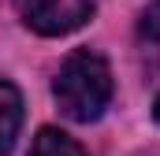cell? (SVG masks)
Wrapping results in <instances>:
<instances>
[{"instance_id":"1","label":"cell","mask_w":160,"mask_h":156,"mask_svg":"<svg viewBox=\"0 0 160 156\" xmlns=\"http://www.w3.org/2000/svg\"><path fill=\"white\" fill-rule=\"evenodd\" d=\"M52 93H56V104L67 119L93 123L104 115V108L112 100V71L97 52L78 48L63 60L60 75L52 82Z\"/></svg>"},{"instance_id":"2","label":"cell","mask_w":160,"mask_h":156,"mask_svg":"<svg viewBox=\"0 0 160 156\" xmlns=\"http://www.w3.org/2000/svg\"><path fill=\"white\" fill-rule=\"evenodd\" d=\"M19 11L30 30L45 37H63L89 22L93 0H19Z\"/></svg>"},{"instance_id":"3","label":"cell","mask_w":160,"mask_h":156,"mask_svg":"<svg viewBox=\"0 0 160 156\" xmlns=\"http://www.w3.org/2000/svg\"><path fill=\"white\" fill-rule=\"evenodd\" d=\"M19 126H22V97L11 82L0 78V156L11 153V145L19 138Z\"/></svg>"},{"instance_id":"4","label":"cell","mask_w":160,"mask_h":156,"mask_svg":"<svg viewBox=\"0 0 160 156\" xmlns=\"http://www.w3.org/2000/svg\"><path fill=\"white\" fill-rule=\"evenodd\" d=\"M30 156H86V149L75 138H67L63 130L45 126V130H38V138L30 145Z\"/></svg>"},{"instance_id":"5","label":"cell","mask_w":160,"mask_h":156,"mask_svg":"<svg viewBox=\"0 0 160 156\" xmlns=\"http://www.w3.org/2000/svg\"><path fill=\"white\" fill-rule=\"evenodd\" d=\"M142 37L145 41H160V0L149 4L145 15H142Z\"/></svg>"},{"instance_id":"6","label":"cell","mask_w":160,"mask_h":156,"mask_svg":"<svg viewBox=\"0 0 160 156\" xmlns=\"http://www.w3.org/2000/svg\"><path fill=\"white\" fill-rule=\"evenodd\" d=\"M153 115H157V123H160V97H157V104H153Z\"/></svg>"}]
</instances>
